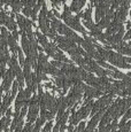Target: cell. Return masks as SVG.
I'll list each match as a JSON object with an SVG mask.
<instances>
[{
	"instance_id": "6da1fadb",
	"label": "cell",
	"mask_w": 131,
	"mask_h": 132,
	"mask_svg": "<svg viewBox=\"0 0 131 132\" xmlns=\"http://www.w3.org/2000/svg\"><path fill=\"white\" fill-rule=\"evenodd\" d=\"M92 107H93V102H91V101L86 102V105H85L84 107L80 108V110H78V111H77V113L71 117L70 122H71L72 125H75V124L78 123V121L80 120V118H85V117H86V116L90 114V111H91Z\"/></svg>"
},
{
	"instance_id": "7a4b0ae2",
	"label": "cell",
	"mask_w": 131,
	"mask_h": 132,
	"mask_svg": "<svg viewBox=\"0 0 131 132\" xmlns=\"http://www.w3.org/2000/svg\"><path fill=\"white\" fill-rule=\"evenodd\" d=\"M62 19L64 20V22L68 25H69L70 28H72V29L77 30V31L82 32V34H84V35H86V31H85V29L79 23V17L78 16H75L74 17V16H71V14H70V15H68V16L62 17Z\"/></svg>"
},
{
	"instance_id": "3957f363",
	"label": "cell",
	"mask_w": 131,
	"mask_h": 132,
	"mask_svg": "<svg viewBox=\"0 0 131 132\" xmlns=\"http://www.w3.org/2000/svg\"><path fill=\"white\" fill-rule=\"evenodd\" d=\"M113 100V94L109 95H104L102 98H100L99 100L97 101L95 103H93V107H92V115L95 114L98 110H100L101 108H105L108 106V103Z\"/></svg>"
},
{
	"instance_id": "277c9868",
	"label": "cell",
	"mask_w": 131,
	"mask_h": 132,
	"mask_svg": "<svg viewBox=\"0 0 131 132\" xmlns=\"http://www.w3.org/2000/svg\"><path fill=\"white\" fill-rule=\"evenodd\" d=\"M85 2H86V0H72V4L70 6V11L78 13L82 9V7L85 5Z\"/></svg>"
},
{
	"instance_id": "5b68a950",
	"label": "cell",
	"mask_w": 131,
	"mask_h": 132,
	"mask_svg": "<svg viewBox=\"0 0 131 132\" xmlns=\"http://www.w3.org/2000/svg\"><path fill=\"white\" fill-rule=\"evenodd\" d=\"M37 113H38V105H31L30 106V111H29V116H28V121L32 123V122L37 118Z\"/></svg>"
},
{
	"instance_id": "8992f818",
	"label": "cell",
	"mask_w": 131,
	"mask_h": 132,
	"mask_svg": "<svg viewBox=\"0 0 131 132\" xmlns=\"http://www.w3.org/2000/svg\"><path fill=\"white\" fill-rule=\"evenodd\" d=\"M22 47H23V51L27 53H29V50H30V42L28 40V38L26 35H23L22 36Z\"/></svg>"
},
{
	"instance_id": "52a82bcc",
	"label": "cell",
	"mask_w": 131,
	"mask_h": 132,
	"mask_svg": "<svg viewBox=\"0 0 131 132\" xmlns=\"http://www.w3.org/2000/svg\"><path fill=\"white\" fill-rule=\"evenodd\" d=\"M7 42H8L9 47H11V50L13 51V52H16V51L19 50V47H17V45H16V39H15L13 36H9Z\"/></svg>"
},
{
	"instance_id": "ba28073f",
	"label": "cell",
	"mask_w": 131,
	"mask_h": 132,
	"mask_svg": "<svg viewBox=\"0 0 131 132\" xmlns=\"http://www.w3.org/2000/svg\"><path fill=\"white\" fill-rule=\"evenodd\" d=\"M17 23H19L20 28L22 29V31L26 30V24H27V20L24 19L22 15H17Z\"/></svg>"
},
{
	"instance_id": "9c48e42d",
	"label": "cell",
	"mask_w": 131,
	"mask_h": 132,
	"mask_svg": "<svg viewBox=\"0 0 131 132\" xmlns=\"http://www.w3.org/2000/svg\"><path fill=\"white\" fill-rule=\"evenodd\" d=\"M92 6V5H91ZM91 6H89V8L86 9L84 13H83V15H82V17L84 19V21H92L91 20V13H92V7Z\"/></svg>"
},
{
	"instance_id": "30bf717a",
	"label": "cell",
	"mask_w": 131,
	"mask_h": 132,
	"mask_svg": "<svg viewBox=\"0 0 131 132\" xmlns=\"http://www.w3.org/2000/svg\"><path fill=\"white\" fill-rule=\"evenodd\" d=\"M7 25V28H8L9 30H12V31H14V30H16V23L14 22L13 17H8V20H7V22L5 23Z\"/></svg>"
},
{
	"instance_id": "8fae6325",
	"label": "cell",
	"mask_w": 131,
	"mask_h": 132,
	"mask_svg": "<svg viewBox=\"0 0 131 132\" xmlns=\"http://www.w3.org/2000/svg\"><path fill=\"white\" fill-rule=\"evenodd\" d=\"M12 4V7H13V11L14 12H19L20 9H21V7H22V2H21V0H13V1L11 2Z\"/></svg>"
},
{
	"instance_id": "7c38bea8",
	"label": "cell",
	"mask_w": 131,
	"mask_h": 132,
	"mask_svg": "<svg viewBox=\"0 0 131 132\" xmlns=\"http://www.w3.org/2000/svg\"><path fill=\"white\" fill-rule=\"evenodd\" d=\"M45 121H46V118H45V117H42V116H40V118H38V120H37V122H36V126H35L34 132H39L40 126L44 124Z\"/></svg>"
},
{
	"instance_id": "4fadbf2b",
	"label": "cell",
	"mask_w": 131,
	"mask_h": 132,
	"mask_svg": "<svg viewBox=\"0 0 131 132\" xmlns=\"http://www.w3.org/2000/svg\"><path fill=\"white\" fill-rule=\"evenodd\" d=\"M36 35H37V37H38V40H39V43H40V44H42V45H43V46H44V47L46 46L47 44H48V42H47L46 37H45V36H43V35L40 34L39 31H37V32H36Z\"/></svg>"
},
{
	"instance_id": "5bb4252c",
	"label": "cell",
	"mask_w": 131,
	"mask_h": 132,
	"mask_svg": "<svg viewBox=\"0 0 131 132\" xmlns=\"http://www.w3.org/2000/svg\"><path fill=\"white\" fill-rule=\"evenodd\" d=\"M16 77H17V82H19V85L21 86H23V84H24V76L22 75V72H21V70H19V71L16 72Z\"/></svg>"
},
{
	"instance_id": "9a60e30c",
	"label": "cell",
	"mask_w": 131,
	"mask_h": 132,
	"mask_svg": "<svg viewBox=\"0 0 131 132\" xmlns=\"http://www.w3.org/2000/svg\"><path fill=\"white\" fill-rule=\"evenodd\" d=\"M7 20H8V16H7L6 14H5L4 12L0 11V23L1 24H5L7 22Z\"/></svg>"
},
{
	"instance_id": "2e32d148",
	"label": "cell",
	"mask_w": 131,
	"mask_h": 132,
	"mask_svg": "<svg viewBox=\"0 0 131 132\" xmlns=\"http://www.w3.org/2000/svg\"><path fill=\"white\" fill-rule=\"evenodd\" d=\"M9 123V117H7V118H4V120H1L0 121V131L2 130V129H5L7 126V124Z\"/></svg>"
},
{
	"instance_id": "e0dca14e",
	"label": "cell",
	"mask_w": 131,
	"mask_h": 132,
	"mask_svg": "<svg viewBox=\"0 0 131 132\" xmlns=\"http://www.w3.org/2000/svg\"><path fill=\"white\" fill-rule=\"evenodd\" d=\"M32 130H34V125H32L31 122H29V123L26 125V128L23 129V131L22 132H32Z\"/></svg>"
},
{
	"instance_id": "ac0fdd59",
	"label": "cell",
	"mask_w": 131,
	"mask_h": 132,
	"mask_svg": "<svg viewBox=\"0 0 131 132\" xmlns=\"http://www.w3.org/2000/svg\"><path fill=\"white\" fill-rule=\"evenodd\" d=\"M32 8H34V7H32ZM32 8H31V7L24 6V9H23V14H24V15H27V16H31Z\"/></svg>"
},
{
	"instance_id": "d6986e66",
	"label": "cell",
	"mask_w": 131,
	"mask_h": 132,
	"mask_svg": "<svg viewBox=\"0 0 131 132\" xmlns=\"http://www.w3.org/2000/svg\"><path fill=\"white\" fill-rule=\"evenodd\" d=\"M17 52H19V60H20V63L21 64H24V62H26V60H24L23 57V54H22V50H17Z\"/></svg>"
},
{
	"instance_id": "ffe728a7",
	"label": "cell",
	"mask_w": 131,
	"mask_h": 132,
	"mask_svg": "<svg viewBox=\"0 0 131 132\" xmlns=\"http://www.w3.org/2000/svg\"><path fill=\"white\" fill-rule=\"evenodd\" d=\"M52 125H53V124H52V122L50 121L48 123H47L46 125H45V129H44V130L46 131V132H48V131H50V130H51V129H52Z\"/></svg>"
},
{
	"instance_id": "44dd1931",
	"label": "cell",
	"mask_w": 131,
	"mask_h": 132,
	"mask_svg": "<svg viewBox=\"0 0 131 132\" xmlns=\"http://www.w3.org/2000/svg\"><path fill=\"white\" fill-rule=\"evenodd\" d=\"M130 117H131V108L127 111V113H125V115H124V118H125V120H128V118H130Z\"/></svg>"
},
{
	"instance_id": "7402d4cb",
	"label": "cell",
	"mask_w": 131,
	"mask_h": 132,
	"mask_svg": "<svg viewBox=\"0 0 131 132\" xmlns=\"http://www.w3.org/2000/svg\"><path fill=\"white\" fill-rule=\"evenodd\" d=\"M26 113H27V109L23 108V109H22V111H21V114H20V116H24V115H26Z\"/></svg>"
},
{
	"instance_id": "603a6c76",
	"label": "cell",
	"mask_w": 131,
	"mask_h": 132,
	"mask_svg": "<svg viewBox=\"0 0 131 132\" xmlns=\"http://www.w3.org/2000/svg\"><path fill=\"white\" fill-rule=\"evenodd\" d=\"M124 60H125V62L131 63V57H124Z\"/></svg>"
},
{
	"instance_id": "cb8c5ba5",
	"label": "cell",
	"mask_w": 131,
	"mask_h": 132,
	"mask_svg": "<svg viewBox=\"0 0 131 132\" xmlns=\"http://www.w3.org/2000/svg\"><path fill=\"white\" fill-rule=\"evenodd\" d=\"M72 130H74V126H72V124H71V125H69V128H68V131L71 132Z\"/></svg>"
},
{
	"instance_id": "d4e9b609",
	"label": "cell",
	"mask_w": 131,
	"mask_h": 132,
	"mask_svg": "<svg viewBox=\"0 0 131 132\" xmlns=\"http://www.w3.org/2000/svg\"><path fill=\"white\" fill-rule=\"evenodd\" d=\"M129 77H131V72H130V73H129Z\"/></svg>"
},
{
	"instance_id": "484cf974",
	"label": "cell",
	"mask_w": 131,
	"mask_h": 132,
	"mask_svg": "<svg viewBox=\"0 0 131 132\" xmlns=\"http://www.w3.org/2000/svg\"><path fill=\"white\" fill-rule=\"evenodd\" d=\"M130 16H131V11H130Z\"/></svg>"
}]
</instances>
